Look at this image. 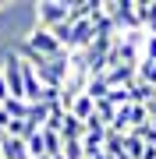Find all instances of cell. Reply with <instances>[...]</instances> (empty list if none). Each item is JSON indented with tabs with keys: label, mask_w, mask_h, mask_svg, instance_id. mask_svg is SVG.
Instances as JSON below:
<instances>
[{
	"label": "cell",
	"mask_w": 156,
	"mask_h": 159,
	"mask_svg": "<svg viewBox=\"0 0 156 159\" xmlns=\"http://www.w3.org/2000/svg\"><path fill=\"white\" fill-rule=\"evenodd\" d=\"M32 18H35V29L53 32L71 18V0H39V4H32Z\"/></svg>",
	"instance_id": "cell-1"
},
{
	"label": "cell",
	"mask_w": 156,
	"mask_h": 159,
	"mask_svg": "<svg viewBox=\"0 0 156 159\" xmlns=\"http://www.w3.org/2000/svg\"><path fill=\"white\" fill-rule=\"evenodd\" d=\"M25 46H29L32 53H39V57H60V53H68V50L57 43V35H53V32L35 29V25H32V32L25 35Z\"/></svg>",
	"instance_id": "cell-2"
},
{
	"label": "cell",
	"mask_w": 156,
	"mask_h": 159,
	"mask_svg": "<svg viewBox=\"0 0 156 159\" xmlns=\"http://www.w3.org/2000/svg\"><path fill=\"white\" fill-rule=\"evenodd\" d=\"M0 74H4L7 89H11V99H25V71H21V57L18 53H7L4 57Z\"/></svg>",
	"instance_id": "cell-3"
},
{
	"label": "cell",
	"mask_w": 156,
	"mask_h": 159,
	"mask_svg": "<svg viewBox=\"0 0 156 159\" xmlns=\"http://www.w3.org/2000/svg\"><path fill=\"white\" fill-rule=\"evenodd\" d=\"M68 113H71V117H78L82 124H85L89 117H96V99L82 92V96H75V102H71V110H68Z\"/></svg>",
	"instance_id": "cell-4"
},
{
	"label": "cell",
	"mask_w": 156,
	"mask_h": 159,
	"mask_svg": "<svg viewBox=\"0 0 156 159\" xmlns=\"http://www.w3.org/2000/svg\"><path fill=\"white\" fill-rule=\"evenodd\" d=\"M4 113L11 120H25V117H29V102H25V99H7L4 102Z\"/></svg>",
	"instance_id": "cell-5"
},
{
	"label": "cell",
	"mask_w": 156,
	"mask_h": 159,
	"mask_svg": "<svg viewBox=\"0 0 156 159\" xmlns=\"http://www.w3.org/2000/svg\"><path fill=\"white\" fill-rule=\"evenodd\" d=\"M85 96H92L96 102H103V99L110 96V85H106V78H103V74H99V78H92V81H89V89H85Z\"/></svg>",
	"instance_id": "cell-6"
},
{
	"label": "cell",
	"mask_w": 156,
	"mask_h": 159,
	"mask_svg": "<svg viewBox=\"0 0 156 159\" xmlns=\"http://www.w3.org/2000/svg\"><path fill=\"white\" fill-rule=\"evenodd\" d=\"M139 81L156 89V60H139Z\"/></svg>",
	"instance_id": "cell-7"
},
{
	"label": "cell",
	"mask_w": 156,
	"mask_h": 159,
	"mask_svg": "<svg viewBox=\"0 0 156 159\" xmlns=\"http://www.w3.org/2000/svg\"><path fill=\"white\" fill-rule=\"evenodd\" d=\"M43 142H46V156H50V159L64 152V138L53 134V131H43Z\"/></svg>",
	"instance_id": "cell-8"
},
{
	"label": "cell",
	"mask_w": 156,
	"mask_h": 159,
	"mask_svg": "<svg viewBox=\"0 0 156 159\" xmlns=\"http://www.w3.org/2000/svg\"><path fill=\"white\" fill-rule=\"evenodd\" d=\"M64 159H85V148H82V142H64Z\"/></svg>",
	"instance_id": "cell-9"
},
{
	"label": "cell",
	"mask_w": 156,
	"mask_h": 159,
	"mask_svg": "<svg viewBox=\"0 0 156 159\" xmlns=\"http://www.w3.org/2000/svg\"><path fill=\"white\" fill-rule=\"evenodd\" d=\"M142 60H156V35H145V43H142Z\"/></svg>",
	"instance_id": "cell-10"
},
{
	"label": "cell",
	"mask_w": 156,
	"mask_h": 159,
	"mask_svg": "<svg viewBox=\"0 0 156 159\" xmlns=\"http://www.w3.org/2000/svg\"><path fill=\"white\" fill-rule=\"evenodd\" d=\"M11 99V89H7V81H4V74H0V106Z\"/></svg>",
	"instance_id": "cell-11"
},
{
	"label": "cell",
	"mask_w": 156,
	"mask_h": 159,
	"mask_svg": "<svg viewBox=\"0 0 156 159\" xmlns=\"http://www.w3.org/2000/svg\"><path fill=\"white\" fill-rule=\"evenodd\" d=\"M4 145H7V131H0V156H4Z\"/></svg>",
	"instance_id": "cell-12"
},
{
	"label": "cell",
	"mask_w": 156,
	"mask_h": 159,
	"mask_svg": "<svg viewBox=\"0 0 156 159\" xmlns=\"http://www.w3.org/2000/svg\"><path fill=\"white\" fill-rule=\"evenodd\" d=\"M53 159H64V156H53Z\"/></svg>",
	"instance_id": "cell-13"
},
{
	"label": "cell",
	"mask_w": 156,
	"mask_h": 159,
	"mask_svg": "<svg viewBox=\"0 0 156 159\" xmlns=\"http://www.w3.org/2000/svg\"><path fill=\"white\" fill-rule=\"evenodd\" d=\"M0 159H4V156H0Z\"/></svg>",
	"instance_id": "cell-14"
}]
</instances>
